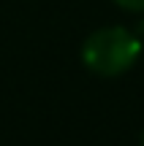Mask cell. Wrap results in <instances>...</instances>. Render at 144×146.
<instances>
[{"instance_id":"6da1fadb","label":"cell","mask_w":144,"mask_h":146,"mask_svg":"<svg viewBox=\"0 0 144 146\" xmlns=\"http://www.w3.org/2000/svg\"><path fill=\"white\" fill-rule=\"evenodd\" d=\"M139 54H141V43L136 41V35L117 25L90 33L87 41L82 43L84 68L103 78H114L131 70L139 60Z\"/></svg>"},{"instance_id":"7a4b0ae2","label":"cell","mask_w":144,"mask_h":146,"mask_svg":"<svg viewBox=\"0 0 144 146\" xmlns=\"http://www.w3.org/2000/svg\"><path fill=\"white\" fill-rule=\"evenodd\" d=\"M114 3L125 11H144V0H114Z\"/></svg>"},{"instance_id":"3957f363","label":"cell","mask_w":144,"mask_h":146,"mask_svg":"<svg viewBox=\"0 0 144 146\" xmlns=\"http://www.w3.org/2000/svg\"><path fill=\"white\" fill-rule=\"evenodd\" d=\"M141 146H144V133H141Z\"/></svg>"}]
</instances>
